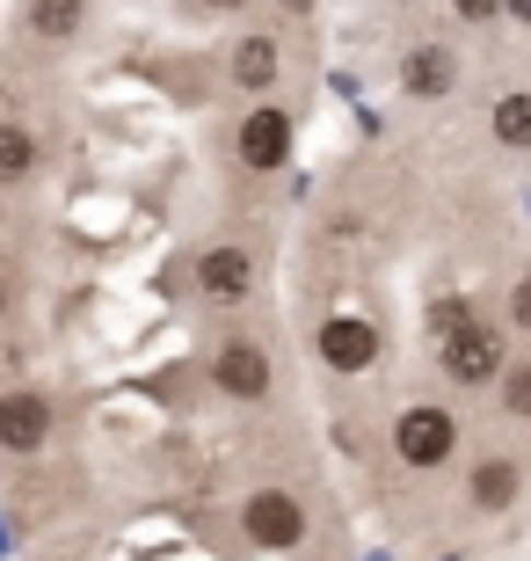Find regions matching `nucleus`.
I'll return each instance as SVG.
<instances>
[{
	"label": "nucleus",
	"instance_id": "6",
	"mask_svg": "<svg viewBox=\"0 0 531 561\" xmlns=\"http://www.w3.org/2000/svg\"><path fill=\"white\" fill-rule=\"evenodd\" d=\"M51 431H59L51 394H37V387H8L0 394V453L8 459H37L51 445Z\"/></svg>",
	"mask_w": 531,
	"mask_h": 561
},
{
	"label": "nucleus",
	"instance_id": "23",
	"mask_svg": "<svg viewBox=\"0 0 531 561\" xmlns=\"http://www.w3.org/2000/svg\"><path fill=\"white\" fill-rule=\"evenodd\" d=\"M0 227H8V197H0Z\"/></svg>",
	"mask_w": 531,
	"mask_h": 561
},
{
	"label": "nucleus",
	"instance_id": "5",
	"mask_svg": "<svg viewBox=\"0 0 531 561\" xmlns=\"http://www.w3.org/2000/svg\"><path fill=\"white\" fill-rule=\"evenodd\" d=\"M291 110L285 103H255L241 117V125H233V161L247 168V175H277V168L291 161Z\"/></svg>",
	"mask_w": 531,
	"mask_h": 561
},
{
	"label": "nucleus",
	"instance_id": "22",
	"mask_svg": "<svg viewBox=\"0 0 531 561\" xmlns=\"http://www.w3.org/2000/svg\"><path fill=\"white\" fill-rule=\"evenodd\" d=\"M0 321H8V277H0Z\"/></svg>",
	"mask_w": 531,
	"mask_h": 561
},
{
	"label": "nucleus",
	"instance_id": "2",
	"mask_svg": "<svg viewBox=\"0 0 531 561\" xmlns=\"http://www.w3.org/2000/svg\"><path fill=\"white\" fill-rule=\"evenodd\" d=\"M307 533H313V518L291 489H255L241 503V540L263 547V554H291V547H307Z\"/></svg>",
	"mask_w": 531,
	"mask_h": 561
},
{
	"label": "nucleus",
	"instance_id": "15",
	"mask_svg": "<svg viewBox=\"0 0 531 561\" xmlns=\"http://www.w3.org/2000/svg\"><path fill=\"white\" fill-rule=\"evenodd\" d=\"M495 394H503V409H510L517 423H531V357H524V365H510V373L495 379Z\"/></svg>",
	"mask_w": 531,
	"mask_h": 561
},
{
	"label": "nucleus",
	"instance_id": "8",
	"mask_svg": "<svg viewBox=\"0 0 531 561\" xmlns=\"http://www.w3.org/2000/svg\"><path fill=\"white\" fill-rule=\"evenodd\" d=\"M197 291H205L211 307H241L247 291H255V249H241V241L205 249L197 255Z\"/></svg>",
	"mask_w": 531,
	"mask_h": 561
},
{
	"label": "nucleus",
	"instance_id": "20",
	"mask_svg": "<svg viewBox=\"0 0 531 561\" xmlns=\"http://www.w3.org/2000/svg\"><path fill=\"white\" fill-rule=\"evenodd\" d=\"M503 15H510V22H524V30H531V0H503Z\"/></svg>",
	"mask_w": 531,
	"mask_h": 561
},
{
	"label": "nucleus",
	"instance_id": "9",
	"mask_svg": "<svg viewBox=\"0 0 531 561\" xmlns=\"http://www.w3.org/2000/svg\"><path fill=\"white\" fill-rule=\"evenodd\" d=\"M451 88H459V51H451V44H415L408 59H401V95L445 103Z\"/></svg>",
	"mask_w": 531,
	"mask_h": 561
},
{
	"label": "nucleus",
	"instance_id": "11",
	"mask_svg": "<svg viewBox=\"0 0 531 561\" xmlns=\"http://www.w3.org/2000/svg\"><path fill=\"white\" fill-rule=\"evenodd\" d=\"M517 496H524V467L517 459H481L466 481V503L481 511V518H503V511H517Z\"/></svg>",
	"mask_w": 531,
	"mask_h": 561
},
{
	"label": "nucleus",
	"instance_id": "10",
	"mask_svg": "<svg viewBox=\"0 0 531 561\" xmlns=\"http://www.w3.org/2000/svg\"><path fill=\"white\" fill-rule=\"evenodd\" d=\"M226 81L241 88V95H269V88L285 81V44L263 37V30L241 37V44H233V59H226Z\"/></svg>",
	"mask_w": 531,
	"mask_h": 561
},
{
	"label": "nucleus",
	"instance_id": "1",
	"mask_svg": "<svg viewBox=\"0 0 531 561\" xmlns=\"http://www.w3.org/2000/svg\"><path fill=\"white\" fill-rule=\"evenodd\" d=\"M451 453H459V416H451L445 401H415V409L393 416V459H401V467L437 474Z\"/></svg>",
	"mask_w": 531,
	"mask_h": 561
},
{
	"label": "nucleus",
	"instance_id": "12",
	"mask_svg": "<svg viewBox=\"0 0 531 561\" xmlns=\"http://www.w3.org/2000/svg\"><path fill=\"white\" fill-rule=\"evenodd\" d=\"M37 161H44L37 131H30V125H15V117H0V190L30 183V175H37Z\"/></svg>",
	"mask_w": 531,
	"mask_h": 561
},
{
	"label": "nucleus",
	"instance_id": "18",
	"mask_svg": "<svg viewBox=\"0 0 531 561\" xmlns=\"http://www.w3.org/2000/svg\"><path fill=\"white\" fill-rule=\"evenodd\" d=\"M183 8H189L197 22H219V15H241L247 0H183Z\"/></svg>",
	"mask_w": 531,
	"mask_h": 561
},
{
	"label": "nucleus",
	"instance_id": "21",
	"mask_svg": "<svg viewBox=\"0 0 531 561\" xmlns=\"http://www.w3.org/2000/svg\"><path fill=\"white\" fill-rule=\"evenodd\" d=\"M277 8H285V15H313V0H277Z\"/></svg>",
	"mask_w": 531,
	"mask_h": 561
},
{
	"label": "nucleus",
	"instance_id": "13",
	"mask_svg": "<svg viewBox=\"0 0 531 561\" xmlns=\"http://www.w3.org/2000/svg\"><path fill=\"white\" fill-rule=\"evenodd\" d=\"M30 37L37 44H66V37H81V22H88V0H30Z\"/></svg>",
	"mask_w": 531,
	"mask_h": 561
},
{
	"label": "nucleus",
	"instance_id": "16",
	"mask_svg": "<svg viewBox=\"0 0 531 561\" xmlns=\"http://www.w3.org/2000/svg\"><path fill=\"white\" fill-rule=\"evenodd\" d=\"M466 321H481V313H473V299H437V307H429V335H437V343H445V335H459Z\"/></svg>",
	"mask_w": 531,
	"mask_h": 561
},
{
	"label": "nucleus",
	"instance_id": "4",
	"mask_svg": "<svg viewBox=\"0 0 531 561\" xmlns=\"http://www.w3.org/2000/svg\"><path fill=\"white\" fill-rule=\"evenodd\" d=\"M379 351H386V335H379V321H365V313H327L321 329H313V357H321L327 373H371L379 365Z\"/></svg>",
	"mask_w": 531,
	"mask_h": 561
},
{
	"label": "nucleus",
	"instance_id": "17",
	"mask_svg": "<svg viewBox=\"0 0 531 561\" xmlns=\"http://www.w3.org/2000/svg\"><path fill=\"white\" fill-rule=\"evenodd\" d=\"M510 329H524V335H531V271L510 285Z\"/></svg>",
	"mask_w": 531,
	"mask_h": 561
},
{
	"label": "nucleus",
	"instance_id": "7",
	"mask_svg": "<svg viewBox=\"0 0 531 561\" xmlns=\"http://www.w3.org/2000/svg\"><path fill=\"white\" fill-rule=\"evenodd\" d=\"M211 387H219L226 401H269L277 365H269V351L255 335H226L219 351H211Z\"/></svg>",
	"mask_w": 531,
	"mask_h": 561
},
{
	"label": "nucleus",
	"instance_id": "19",
	"mask_svg": "<svg viewBox=\"0 0 531 561\" xmlns=\"http://www.w3.org/2000/svg\"><path fill=\"white\" fill-rule=\"evenodd\" d=\"M451 15H459V22H495V15H503V0H451Z\"/></svg>",
	"mask_w": 531,
	"mask_h": 561
},
{
	"label": "nucleus",
	"instance_id": "14",
	"mask_svg": "<svg viewBox=\"0 0 531 561\" xmlns=\"http://www.w3.org/2000/svg\"><path fill=\"white\" fill-rule=\"evenodd\" d=\"M495 146H510V153H531V88H517V95H503L488 117Z\"/></svg>",
	"mask_w": 531,
	"mask_h": 561
},
{
	"label": "nucleus",
	"instance_id": "3",
	"mask_svg": "<svg viewBox=\"0 0 531 561\" xmlns=\"http://www.w3.org/2000/svg\"><path fill=\"white\" fill-rule=\"evenodd\" d=\"M437 365H445L451 387H495V379L510 373V343H503V329H488V321H466L459 335L437 343Z\"/></svg>",
	"mask_w": 531,
	"mask_h": 561
}]
</instances>
